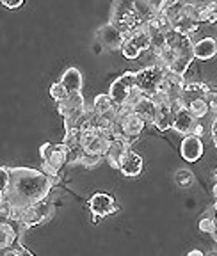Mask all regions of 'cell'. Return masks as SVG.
Wrapping results in <instances>:
<instances>
[{
	"mask_svg": "<svg viewBox=\"0 0 217 256\" xmlns=\"http://www.w3.org/2000/svg\"><path fill=\"white\" fill-rule=\"evenodd\" d=\"M59 184V174H46L43 169L9 168V185L6 188V201L11 206L27 208L46 200L54 185Z\"/></svg>",
	"mask_w": 217,
	"mask_h": 256,
	"instance_id": "1",
	"label": "cell"
},
{
	"mask_svg": "<svg viewBox=\"0 0 217 256\" xmlns=\"http://www.w3.org/2000/svg\"><path fill=\"white\" fill-rule=\"evenodd\" d=\"M194 60V54L192 52H182L176 54L174 59L171 60V64L168 66V72H173L176 75H185V72L190 68V64Z\"/></svg>",
	"mask_w": 217,
	"mask_h": 256,
	"instance_id": "20",
	"label": "cell"
},
{
	"mask_svg": "<svg viewBox=\"0 0 217 256\" xmlns=\"http://www.w3.org/2000/svg\"><path fill=\"white\" fill-rule=\"evenodd\" d=\"M110 137H107V136H104V134H98L96 132V136H94V139L91 140V142L88 144L84 148V152H88V153H94V155H102V156H105V153H107V150H108V146H110Z\"/></svg>",
	"mask_w": 217,
	"mask_h": 256,
	"instance_id": "21",
	"label": "cell"
},
{
	"mask_svg": "<svg viewBox=\"0 0 217 256\" xmlns=\"http://www.w3.org/2000/svg\"><path fill=\"white\" fill-rule=\"evenodd\" d=\"M70 146L64 142H44L41 144L40 155L43 160V171L46 174H59V171L66 166Z\"/></svg>",
	"mask_w": 217,
	"mask_h": 256,
	"instance_id": "3",
	"label": "cell"
},
{
	"mask_svg": "<svg viewBox=\"0 0 217 256\" xmlns=\"http://www.w3.org/2000/svg\"><path fill=\"white\" fill-rule=\"evenodd\" d=\"M137 72H125L114 80L110 88H108V96L112 98L114 105H123L128 100L130 92L137 88Z\"/></svg>",
	"mask_w": 217,
	"mask_h": 256,
	"instance_id": "5",
	"label": "cell"
},
{
	"mask_svg": "<svg viewBox=\"0 0 217 256\" xmlns=\"http://www.w3.org/2000/svg\"><path fill=\"white\" fill-rule=\"evenodd\" d=\"M50 96H52V100L56 102H60L64 100L66 96H68V91H66V88L62 86V82H54L52 86H50Z\"/></svg>",
	"mask_w": 217,
	"mask_h": 256,
	"instance_id": "25",
	"label": "cell"
},
{
	"mask_svg": "<svg viewBox=\"0 0 217 256\" xmlns=\"http://www.w3.org/2000/svg\"><path fill=\"white\" fill-rule=\"evenodd\" d=\"M214 178H216V180H217V169H216V172H214Z\"/></svg>",
	"mask_w": 217,
	"mask_h": 256,
	"instance_id": "35",
	"label": "cell"
},
{
	"mask_svg": "<svg viewBox=\"0 0 217 256\" xmlns=\"http://www.w3.org/2000/svg\"><path fill=\"white\" fill-rule=\"evenodd\" d=\"M153 126L157 128L158 132H166L173 126V105L171 104H162L157 105V112L153 118Z\"/></svg>",
	"mask_w": 217,
	"mask_h": 256,
	"instance_id": "15",
	"label": "cell"
},
{
	"mask_svg": "<svg viewBox=\"0 0 217 256\" xmlns=\"http://www.w3.org/2000/svg\"><path fill=\"white\" fill-rule=\"evenodd\" d=\"M121 50V54H123V57L125 59H128V60H134V59H137V57L141 56V48H137L136 44L132 43V41H128V40H125V43H123V46L120 48Z\"/></svg>",
	"mask_w": 217,
	"mask_h": 256,
	"instance_id": "24",
	"label": "cell"
},
{
	"mask_svg": "<svg viewBox=\"0 0 217 256\" xmlns=\"http://www.w3.org/2000/svg\"><path fill=\"white\" fill-rule=\"evenodd\" d=\"M60 82H62V86L66 88L68 94H72V92H82L84 78H82L80 70L73 68V66L72 68H66L64 73H62V76H60Z\"/></svg>",
	"mask_w": 217,
	"mask_h": 256,
	"instance_id": "17",
	"label": "cell"
},
{
	"mask_svg": "<svg viewBox=\"0 0 217 256\" xmlns=\"http://www.w3.org/2000/svg\"><path fill=\"white\" fill-rule=\"evenodd\" d=\"M137 75H139L137 76V88L141 89L142 94L152 96L158 89V86H160L162 78L166 75V68H162L158 64H152L150 68L137 72Z\"/></svg>",
	"mask_w": 217,
	"mask_h": 256,
	"instance_id": "7",
	"label": "cell"
},
{
	"mask_svg": "<svg viewBox=\"0 0 217 256\" xmlns=\"http://www.w3.org/2000/svg\"><path fill=\"white\" fill-rule=\"evenodd\" d=\"M18 233L9 220H0V251H6L12 244H16Z\"/></svg>",
	"mask_w": 217,
	"mask_h": 256,
	"instance_id": "19",
	"label": "cell"
},
{
	"mask_svg": "<svg viewBox=\"0 0 217 256\" xmlns=\"http://www.w3.org/2000/svg\"><path fill=\"white\" fill-rule=\"evenodd\" d=\"M118 120L123 124V130H125L126 139H128L130 144H134L139 139V136H141L146 126V121L137 116L136 112H130V114H125V116H120V114H118Z\"/></svg>",
	"mask_w": 217,
	"mask_h": 256,
	"instance_id": "12",
	"label": "cell"
},
{
	"mask_svg": "<svg viewBox=\"0 0 217 256\" xmlns=\"http://www.w3.org/2000/svg\"><path fill=\"white\" fill-rule=\"evenodd\" d=\"M89 208H91V214L98 217H107L112 216V214L120 212V204L116 203L114 196L110 194H105V192H96L89 198Z\"/></svg>",
	"mask_w": 217,
	"mask_h": 256,
	"instance_id": "8",
	"label": "cell"
},
{
	"mask_svg": "<svg viewBox=\"0 0 217 256\" xmlns=\"http://www.w3.org/2000/svg\"><path fill=\"white\" fill-rule=\"evenodd\" d=\"M134 112H136L139 118H142V120L146 121V124H152L153 118H155V112H157V105H155V102H153L148 94H142L141 98L136 102V105H134Z\"/></svg>",
	"mask_w": 217,
	"mask_h": 256,
	"instance_id": "16",
	"label": "cell"
},
{
	"mask_svg": "<svg viewBox=\"0 0 217 256\" xmlns=\"http://www.w3.org/2000/svg\"><path fill=\"white\" fill-rule=\"evenodd\" d=\"M9 185V168L0 166V192H6Z\"/></svg>",
	"mask_w": 217,
	"mask_h": 256,
	"instance_id": "29",
	"label": "cell"
},
{
	"mask_svg": "<svg viewBox=\"0 0 217 256\" xmlns=\"http://www.w3.org/2000/svg\"><path fill=\"white\" fill-rule=\"evenodd\" d=\"M52 216H54V206L46 200H43V201H40V203H34V204H30V206L24 208L20 224L25 226V228H34L38 224L50 219Z\"/></svg>",
	"mask_w": 217,
	"mask_h": 256,
	"instance_id": "6",
	"label": "cell"
},
{
	"mask_svg": "<svg viewBox=\"0 0 217 256\" xmlns=\"http://www.w3.org/2000/svg\"><path fill=\"white\" fill-rule=\"evenodd\" d=\"M212 139H214V144H216V148H217V116H216L214 124H212Z\"/></svg>",
	"mask_w": 217,
	"mask_h": 256,
	"instance_id": "32",
	"label": "cell"
},
{
	"mask_svg": "<svg viewBox=\"0 0 217 256\" xmlns=\"http://www.w3.org/2000/svg\"><path fill=\"white\" fill-rule=\"evenodd\" d=\"M100 160H102V155L84 152V155H82V158H80V164L84 166V168H94V166L100 164Z\"/></svg>",
	"mask_w": 217,
	"mask_h": 256,
	"instance_id": "27",
	"label": "cell"
},
{
	"mask_svg": "<svg viewBox=\"0 0 217 256\" xmlns=\"http://www.w3.org/2000/svg\"><path fill=\"white\" fill-rule=\"evenodd\" d=\"M200 230L203 233H208V235H212L214 232H216V220H214V216H205L203 219L200 220Z\"/></svg>",
	"mask_w": 217,
	"mask_h": 256,
	"instance_id": "26",
	"label": "cell"
},
{
	"mask_svg": "<svg viewBox=\"0 0 217 256\" xmlns=\"http://www.w3.org/2000/svg\"><path fill=\"white\" fill-rule=\"evenodd\" d=\"M180 155L185 162H198L203 155V142L200 136H184V140L180 142Z\"/></svg>",
	"mask_w": 217,
	"mask_h": 256,
	"instance_id": "11",
	"label": "cell"
},
{
	"mask_svg": "<svg viewBox=\"0 0 217 256\" xmlns=\"http://www.w3.org/2000/svg\"><path fill=\"white\" fill-rule=\"evenodd\" d=\"M6 254H27V256H32V252H30V251H28V249H25L24 248V246H20V244H18V242H16V244H12L11 246V248H8V249H6Z\"/></svg>",
	"mask_w": 217,
	"mask_h": 256,
	"instance_id": "28",
	"label": "cell"
},
{
	"mask_svg": "<svg viewBox=\"0 0 217 256\" xmlns=\"http://www.w3.org/2000/svg\"><path fill=\"white\" fill-rule=\"evenodd\" d=\"M0 4L8 9H18L25 4V0H0Z\"/></svg>",
	"mask_w": 217,
	"mask_h": 256,
	"instance_id": "31",
	"label": "cell"
},
{
	"mask_svg": "<svg viewBox=\"0 0 217 256\" xmlns=\"http://www.w3.org/2000/svg\"><path fill=\"white\" fill-rule=\"evenodd\" d=\"M189 256H203V251H189Z\"/></svg>",
	"mask_w": 217,
	"mask_h": 256,
	"instance_id": "33",
	"label": "cell"
},
{
	"mask_svg": "<svg viewBox=\"0 0 217 256\" xmlns=\"http://www.w3.org/2000/svg\"><path fill=\"white\" fill-rule=\"evenodd\" d=\"M118 171H121L123 176H128V178H137L142 172V156L134 152L132 146L126 148L123 155L120 156V169Z\"/></svg>",
	"mask_w": 217,
	"mask_h": 256,
	"instance_id": "9",
	"label": "cell"
},
{
	"mask_svg": "<svg viewBox=\"0 0 217 256\" xmlns=\"http://www.w3.org/2000/svg\"><path fill=\"white\" fill-rule=\"evenodd\" d=\"M114 105V102H112V98L108 96V92L107 94H98L96 98H94V104H92V108L98 112V114H102V112H105V110H108V108L112 107Z\"/></svg>",
	"mask_w": 217,
	"mask_h": 256,
	"instance_id": "23",
	"label": "cell"
},
{
	"mask_svg": "<svg viewBox=\"0 0 217 256\" xmlns=\"http://www.w3.org/2000/svg\"><path fill=\"white\" fill-rule=\"evenodd\" d=\"M57 110L62 118L66 116H73V114H80L86 108V102L82 92H72L64 98V100L57 102Z\"/></svg>",
	"mask_w": 217,
	"mask_h": 256,
	"instance_id": "13",
	"label": "cell"
},
{
	"mask_svg": "<svg viewBox=\"0 0 217 256\" xmlns=\"http://www.w3.org/2000/svg\"><path fill=\"white\" fill-rule=\"evenodd\" d=\"M194 59L200 60H210L217 56V41L214 38H203L192 44Z\"/></svg>",
	"mask_w": 217,
	"mask_h": 256,
	"instance_id": "14",
	"label": "cell"
},
{
	"mask_svg": "<svg viewBox=\"0 0 217 256\" xmlns=\"http://www.w3.org/2000/svg\"><path fill=\"white\" fill-rule=\"evenodd\" d=\"M174 132L182 134V136H189V134H194V136H203L205 128L200 123L198 118H194L189 112L187 107H182L180 102L178 104H173V126H171Z\"/></svg>",
	"mask_w": 217,
	"mask_h": 256,
	"instance_id": "4",
	"label": "cell"
},
{
	"mask_svg": "<svg viewBox=\"0 0 217 256\" xmlns=\"http://www.w3.org/2000/svg\"><path fill=\"white\" fill-rule=\"evenodd\" d=\"M98 38H100L102 44H104L105 48H108V50H120V48L123 46V43H125L126 34H123L116 25H112L108 22V24H105L104 27L98 30Z\"/></svg>",
	"mask_w": 217,
	"mask_h": 256,
	"instance_id": "10",
	"label": "cell"
},
{
	"mask_svg": "<svg viewBox=\"0 0 217 256\" xmlns=\"http://www.w3.org/2000/svg\"><path fill=\"white\" fill-rule=\"evenodd\" d=\"M110 24L116 25L128 38L134 30L144 27L146 22L142 20V16L137 11L136 0H114Z\"/></svg>",
	"mask_w": 217,
	"mask_h": 256,
	"instance_id": "2",
	"label": "cell"
},
{
	"mask_svg": "<svg viewBox=\"0 0 217 256\" xmlns=\"http://www.w3.org/2000/svg\"><path fill=\"white\" fill-rule=\"evenodd\" d=\"M178 0H160V4L157 6V14L158 16H164V12L168 11L171 6H174L176 4Z\"/></svg>",
	"mask_w": 217,
	"mask_h": 256,
	"instance_id": "30",
	"label": "cell"
},
{
	"mask_svg": "<svg viewBox=\"0 0 217 256\" xmlns=\"http://www.w3.org/2000/svg\"><path fill=\"white\" fill-rule=\"evenodd\" d=\"M174 182H176L178 187L189 188L196 184V176H194V172L190 171V169H178V171L174 172Z\"/></svg>",
	"mask_w": 217,
	"mask_h": 256,
	"instance_id": "22",
	"label": "cell"
},
{
	"mask_svg": "<svg viewBox=\"0 0 217 256\" xmlns=\"http://www.w3.org/2000/svg\"><path fill=\"white\" fill-rule=\"evenodd\" d=\"M132 144L125 142V140H118V139H112L110 140V146H108L107 153H105V158L108 160V166L114 169H120V156L123 155L126 148H130Z\"/></svg>",
	"mask_w": 217,
	"mask_h": 256,
	"instance_id": "18",
	"label": "cell"
},
{
	"mask_svg": "<svg viewBox=\"0 0 217 256\" xmlns=\"http://www.w3.org/2000/svg\"><path fill=\"white\" fill-rule=\"evenodd\" d=\"M214 198L217 200V180H216V185H214Z\"/></svg>",
	"mask_w": 217,
	"mask_h": 256,
	"instance_id": "34",
	"label": "cell"
}]
</instances>
